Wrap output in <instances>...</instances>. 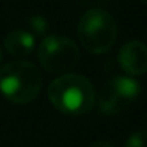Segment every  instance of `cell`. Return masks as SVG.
Wrapping results in <instances>:
<instances>
[{
    "mask_svg": "<svg viewBox=\"0 0 147 147\" xmlns=\"http://www.w3.org/2000/svg\"><path fill=\"white\" fill-rule=\"evenodd\" d=\"M50 103L67 116H82L94 107L96 92L90 80L82 74L67 73L54 79L47 90Z\"/></svg>",
    "mask_w": 147,
    "mask_h": 147,
    "instance_id": "1",
    "label": "cell"
},
{
    "mask_svg": "<svg viewBox=\"0 0 147 147\" xmlns=\"http://www.w3.org/2000/svg\"><path fill=\"white\" fill-rule=\"evenodd\" d=\"M42 87V71L30 61L13 60L0 69V93L14 104L34 101Z\"/></svg>",
    "mask_w": 147,
    "mask_h": 147,
    "instance_id": "2",
    "label": "cell"
},
{
    "mask_svg": "<svg viewBox=\"0 0 147 147\" xmlns=\"http://www.w3.org/2000/svg\"><path fill=\"white\" fill-rule=\"evenodd\" d=\"M117 23L104 9H90L79 20L77 36L82 46L92 54H104L117 40Z\"/></svg>",
    "mask_w": 147,
    "mask_h": 147,
    "instance_id": "3",
    "label": "cell"
},
{
    "mask_svg": "<svg viewBox=\"0 0 147 147\" xmlns=\"http://www.w3.org/2000/svg\"><path fill=\"white\" fill-rule=\"evenodd\" d=\"M37 57L45 70L49 73H67L76 67L80 59L77 45L60 34L46 36L37 49Z\"/></svg>",
    "mask_w": 147,
    "mask_h": 147,
    "instance_id": "4",
    "label": "cell"
},
{
    "mask_svg": "<svg viewBox=\"0 0 147 147\" xmlns=\"http://www.w3.org/2000/svg\"><path fill=\"white\" fill-rule=\"evenodd\" d=\"M140 94V83L131 77L117 76L104 83L98 93V107L104 114L117 116L127 111Z\"/></svg>",
    "mask_w": 147,
    "mask_h": 147,
    "instance_id": "5",
    "label": "cell"
},
{
    "mask_svg": "<svg viewBox=\"0 0 147 147\" xmlns=\"http://www.w3.org/2000/svg\"><path fill=\"white\" fill-rule=\"evenodd\" d=\"M119 63L130 76H142L147 71V46L142 42L131 40L119 50Z\"/></svg>",
    "mask_w": 147,
    "mask_h": 147,
    "instance_id": "6",
    "label": "cell"
},
{
    "mask_svg": "<svg viewBox=\"0 0 147 147\" xmlns=\"http://www.w3.org/2000/svg\"><path fill=\"white\" fill-rule=\"evenodd\" d=\"M3 46L13 57L22 59L33 51L36 46V40L34 36L26 30H13L7 33V36L4 37Z\"/></svg>",
    "mask_w": 147,
    "mask_h": 147,
    "instance_id": "7",
    "label": "cell"
},
{
    "mask_svg": "<svg viewBox=\"0 0 147 147\" xmlns=\"http://www.w3.org/2000/svg\"><path fill=\"white\" fill-rule=\"evenodd\" d=\"M124 147H147V130H137L130 134Z\"/></svg>",
    "mask_w": 147,
    "mask_h": 147,
    "instance_id": "8",
    "label": "cell"
},
{
    "mask_svg": "<svg viewBox=\"0 0 147 147\" xmlns=\"http://www.w3.org/2000/svg\"><path fill=\"white\" fill-rule=\"evenodd\" d=\"M30 27L34 30L36 34H45L47 30V22L45 20V17L36 14L30 17Z\"/></svg>",
    "mask_w": 147,
    "mask_h": 147,
    "instance_id": "9",
    "label": "cell"
},
{
    "mask_svg": "<svg viewBox=\"0 0 147 147\" xmlns=\"http://www.w3.org/2000/svg\"><path fill=\"white\" fill-rule=\"evenodd\" d=\"M90 147H114V144L107 140H96L90 144Z\"/></svg>",
    "mask_w": 147,
    "mask_h": 147,
    "instance_id": "10",
    "label": "cell"
},
{
    "mask_svg": "<svg viewBox=\"0 0 147 147\" xmlns=\"http://www.w3.org/2000/svg\"><path fill=\"white\" fill-rule=\"evenodd\" d=\"M3 60V49H1V45H0V63Z\"/></svg>",
    "mask_w": 147,
    "mask_h": 147,
    "instance_id": "11",
    "label": "cell"
},
{
    "mask_svg": "<svg viewBox=\"0 0 147 147\" xmlns=\"http://www.w3.org/2000/svg\"><path fill=\"white\" fill-rule=\"evenodd\" d=\"M140 1H143L144 4H147V0H140Z\"/></svg>",
    "mask_w": 147,
    "mask_h": 147,
    "instance_id": "12",
    "label": "cell"
}]
</instances>
